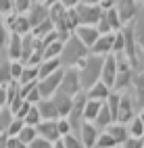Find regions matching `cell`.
Here are the masks:
<instances>
[{
    "instance_id": "6da1fadb",
    "label": "cell",
    "mask_w": 144,
    "mask_h": 148,
    "mask_svg": "<svg viewBox=\"0 0 144 148\" xmlns=\"http://www.w3.org/2000/svg\"><path fill=\"white\" fill-rule=\"evenodd\" d=\"M102 65H104V56H96L88 54L86 58L77 63V71H80V82H82V90L92 88L96 82H100V73H102Z\"/></svg>"
},
{
    "instance_id": "7a4b0ae2",
    "label": "cell",
    "mask_w": 144,
    "mask_h": 148,
    "mask_svg": "<svg viewBox=\"0 0 144 148\" xmlns=\"http://www.w3.org/2000/svg\"><path fill=\"white\" fill-rule=\"evenodd\" d=\"M88 54H90V50L80 42L77 36L71 34V36L65 40L63 52H61L59 58H61V63H63V69H69V67H77V63L82 61V58H86Z\"/></svg>"
},
{
    "instance_id": "3957f363",
    "label": "cell",
    "mask_w": 144,
    "mask_h": 148,
    "mask_svg": "<svg viewBox=\"0 0 144 148\" xmlns=\"http://www.w3.org/2000/svg\"><path fill=\"white\" fill-rule=\"evenodd\" d=\"M59 92L69 96V98H75L80 92H82V82H80V71L75 67H69L65 69V75H63V82H61V88Z\"/></svg>"
},
{
    "instance_id": "277c9868",
    "label": "cell",
    "mask_w": 144,
    "mask_h": 148,
    "mask_svg": "<svg viewBox=\"0 0 144 148\" xmlns=\"http://www.w3.org/2000/svg\"><path fill=\"white\" fill-rule=\"evenodd\" d=\"M136 108H138V104H136V98H134V94H132V88L128 92H121V100H119V113H117V121L119 123H130L134 117H136L138 113H136Z\"/></svg>"
},
{
    "instance_id": "5b68a950",
    "label": "cell",
    "mask_w": 144,
    "mask_h": 148,
    "mask_svg": "<svg viewBox=\"0 0 144 148\" xmlns=\"http://www.w3.org/2000/svg\"><path fill=\"white\" fill-rule=\"evenodd\" d=\"M63 75H65V69H59L56 73L48 75V77H42L38 79V90H40L42 98H52L61 88V82H63Z\"/></svg>"
},
{
    "instance_id": "8992f818",
    "label": "cell",
    "mask_w": 144,
    "mask_h": 148,
    "mask_svg": "<svg viewBox=\"0 0 144 148\" xmlns=\"http://www.w3.org/2000/svg\"><path fill=\"white\" fill-rule=\"evenodd\" d=\"M75 13H77L80 25H96L98 19L102 17V8L96 4H84L80 2V6H75Z\"/></svg>"
},
{
    "instance_id": "52a82bcc",
    "label": "cell",
    "mask_w": 144,
    "mask_h": 148,
    "mask_svg": "<svg viewBox=\"0 0 144 148\" xmlns=\"http://www.w3.org/2000/svg\"><path fill=\"white\" fill-rule=\"evenodd\" d=\"M115 8H117V13H119L121 23L128 25L138 15V0H115Z\"/></svg>"
},
{
    "instance_id": "ba28073f",
    "label": "cell",
    "mask_w": 144,
    "mask_h": 148,
    "mask_svg": "<svg viewBox=\"0 0 144 148\" xmlns=\"http://www.w3.org/2000/svg\"><path fill=\"white\" fill-rule=\"evenodd\" d=\"M115 34H117V32H115ZM115 34H100L98 40L94 42V46L90 48V54H96V56H109V54H113Z\"/></svg>"
},
{
    "instance_id": "9c48e42d",
    "label": "cell",
    "mask_w": 144,
    "mask_h": 148,
    "mask_svg": "<svg viewBox=\"0 0 144 148\" xmlns=\"http://www.w3.org/2000/svg\"><path fill=\"white\" fill-rule=\"evenodd\" d=\"M77 136L82 138V144H84L86 148H94V146H96V140H98V136H100V130H98L94 123L84 121L82 127H80V132H77Z\"/></svg>"
},
{
    "instance_id": "30bf717a",
    "label": "cell",
    "mask_w": 144,
    "mask_h": 148,
    "mask_svg": "<svg viewBox=\"0 0 144 148\" xmlns=\"http://www.w3.org/2000/svg\"><path fill=\"white\" fill-rule=\"evenodd\" d=\"M73 34L80 38V42L88 48V50L94 46V42L98 40V36H100V32H98V27H96V25H80Z\"/></svg>"
},
{
    "instance_id": "8fae6325",
    "label": "cell",
    "mask_w": 144,
    "mask_h": 148,
    "mask_svg": "<svg viewBox=\"0 0 144 148\" xmlns=\"http://www.w3.org/2000/svg\"><path fill=\"white\" fill-rule=\"evenodd\" d=\"M115 77H117V58H115V54H109V56H104V65H102L100 82H104L109 88H113Z\"/></svg>"
},
{
    "instance_id": "7c38bea8",
    "label": "cell",
    "mask_w": 144,
    "mask_h": 148,
    "mask_svg": "<svg viewBox=\"0 0 144 148\" xmlns=\"http://www.w3.org/2000/svg\"><path fill=\"white\" fill-rule=\"evenodd\" d=\"M36 130H38V136L44 138V140H48V142H56V140H61L56 119H52V121H40V123L36 125Z\"/></svg>"
},
{
    "instance_id": "4fadbf2b",
    "label": "cell",
    "mask_w": 144,
    "mask_h": 148,
    "mask_svg": "<svg viewBox=\"0 0 144 148\" xmlns=\"http://www.w3.org/2000/svg\"><path fill=\"white\" fill-rule=\"evenodd\" d=\"M134 84V69H117V77H115V84H113V90L115 92H128Z\"/></svg>"
},
{
    "instance_id": "5bb4252c",
    "label": "cell",
    "mask_w": 144,
    "mask_h": 148,
    "mask_svg": "<svg viewBox=\"0 0 144 148\" xmlns=\"http://www.w3.org/2000/svg\"><path fill=\"white\" fill-rule=\"evenodd\" d=\"M21 56H23V36L11 32L8 46H6V58L8 61H21Z\"/></svg>"
},
{
    "instance_id": "9a60e30c",
    "label": "cell",
    "mask_w": 144,
    "mask_h": 148,
    "mask_svg": "<svg viewBox=\"0 0 144 148\" xmlns=\"http://www.w3.org/2000/svg\"><path fill=\"white\" fill-rule=\"evenodd\" d=\"M27 19L32 23V29L38 27L40 23H44L46 19H50V13H48V6L42 4V2H34V6L27 11Z\"/></svg>"
},
{
    "instance_id": "2e32d148",
    "label": "cell",
    "mask_w": 144,
    "mask_h": 148,
    "mask_svg": "<svg viewBox=\"0 0 144 148\" xmlns=\"http://www.w3.org/2000/svg\"><path fill=\"white\" fill-rule=\"evenodd\" d=\"M36 106H38V111H40V115H42V121L59 119V111H56V104H54L52 98H42Z\"/></svg>"
},
{
    "instance_id": "e0dca14e",
    "label": "cell",
    "mask_w": 144,
    "mask_h": 148,
    "mask_svg": "<svg viewBox=\"0 0 144 148\" xmlns=\"http://www.w3.org/2000/svg\"><path fill=\"white\" fill-rule=\"evenodd\" d=\"M111 92H113V88H109L104 82H96L92 88H88V90H86L88 98H92V100H100V102H104V100H107Z\"/></svg>"
},
{
    "instance_id": "ac0fdd59",
    "label": "cell",
    "mask_w": 144,
    "mask_h": 148,
    "mask_svg": "<svg viewBox=\"0 0 144 148\" xmlns=\"http://www.w3.org/2000/svg\"><path fill=\"white\" fill-rule=\"evenodd\" d=\"M107 132L115 138V142H117L119 146H121V144L130 138V130H128V125H125V123H119V121L111 123V125L107 127Z\"/></svg>"
},
{
    "instance_id": "d6986e66",
    "label": "cell",
    "mask_w": 144,
    "mask_h": 148,
    "mask_svg": "<svg viewBox=\"0 0 144 148\" xmlns=\"http://www.w3.org/2000/svg\"><path fill=\"white\" fill-rule=\"evenodd\" d=\"M132 94L136 98V104L140 111H144V73H138L134 77V84H132Z\"/></svg>"
},
{
    "instance_id": "ffe728a7",
    "label": "cell",
    "mask_w": 144,
    "mask_h": 148,
    "mask_svg": "<svg viewBox=\"0 0 144 148\" xmlns=\"http://www.w3.org/2000/svg\"><path fill=\"white\" fill-rule=\"evenodd\" d=\"M52 100H54V104H56V111H59V119L69 115L71 106H73V98L65 96V94H61V92H56V94L52 96Z\"/></svg>"
},
{
    "instance_id": "44dd1931",
    "label": "cell",
    "mask_w": 144,
    "mask_h": 148,
    "mask_svg": "<svg viewBox=\"0 0 144 148\" xmlns=\"http://www.w3.org/2000/svg\"><path fill=\"white\" fill-rule=\"evenodd\" d=\"M38 69H40V79H42V77H48V75L56 73L59 69H63V63H61V58H44L38 65Z\"/></svg>"
},
{
    "instance_id": "7402d4cb",
    "label": "cell",
    "mask_w": 144,
    "mask_h": 148,
    "mask_svg": "<svg viewBox=\"0 0 144 148\" xmlns=\"http://www.w3.org/2000/svg\"><path fill=\"white\" fill-rule=\"evenodd\" d=\"M111 123H115V119H113V113H111V108L107 106V102H102V106H100V113H98V117H96L94 125H96V127H98V130L102 132V130H107V127H109Z\"/></svg>"
},
{
    "instance_id": "603a6c76",
    "label": "cell",
    "mask_w": 144,
    "mask_h": 148,
    "mask_svg": "<svg viewBox=\"0 0 144 148\" xmlns=\"http://www.w3.org/2000/svg\"><path fill=\"white\" fill-rule=\"evenodd\" d=\"M38 79H40V69H38V65H25L21 77H19V84L27 86V84H36Z\"/></svg>"
},
{
    "instance_id": "cb8c5ba5",
    "label": "cell",
    "mask_w": 144,
    "mask_h": 148,
    "mask_svg": "<svg viewBox=\"0 0 144 148\" xmlns=\"http://www.w3.org/2000/svg\"><path fill=\"white\" fill-rule=\"evenodd\" d=\"M100 106H102L100 100H92V98H88V100H86V106H84V119L94 123L96 117H98V113H100Z\"/></svg>"
},
{
    "instance_id": "d4e9b609",
    "label": "cell",
    "mask_w": 144,
    "mask_h": 148,
    "mask_svg": "<svg viewBox=\"0 0 144 148\" xmlns=\"http://www.w3.org/2000/svg\"><path fill=\"white\" fill-rule=\"evenodd\" d=\"M36 46H38V38H34V34L23 36V56H21V63H23V65L29 61V56L34 54Z\"/></svg>"
},
{
    "instance_id": "484cf974",
    "label": "cell",
    "mask_w": 144,
    "mask_h": 148,
    "mask_svg": "<svg viewBox=\"0 0 144 148\" xmlns=\"http://www.w3.org/2000/svg\"><path fill=\"white\" fill-rule=\"evenodd\" d=\"M63 40H54V42H50V44H46L44 46V58H59L61 56V52H63ZM42 58V61H44Z\"/></svg>"
},
{
    "instance_id": "4316f807",
    "label": "cell",
    "mask_w": 144,
    "mask_h": 148,
    "mask_svg": "<svg viewBox=\"0 0 144 148\" xmlns=\"http://www.w3.org/2000/svg\"><path fill=\"white\" fill-rule=\"evenodd\" d=\"M13 119H15V115H13V111H11L8 106L0 108V134H6V132H8V127H11Z\"/></svg>"
},
{
    "instance_id": "83f0119b",
    "label": "cell",
    "mask_w": 144,
    "mask_h": 148,
    "mask_svg": "<svg viewBox=\"0 0 144 148\" xmlns=\"http://www.w3.org/2000/svg\"><path fill=\"white\" fill-rule=\"evenodd\" d=\"M115 146H119L117 142H115V138L107 130H102L100 136H98V140H96V146L94 148H115Z\"/></svg>"
},
{
    "instance_id": "f1b7e54d",
    "label": "cell",
    "mask_w": 144,
    "mask_h": 148,
    "mask_svg": "<svg viewBox=\"0 0 144 148\" xmlns=\"http://www.w3.org/2000/svg\"><path fill=\"white\" fill-rule=\"evenodd\" d=\"M50 32H54V25H52V21L50 19H46L44 23H40L38 27H34L32 29V34H34V38H38V40H42V38H46Z\"/></svg>"
},
{
    "instance_id": "f546056e",
    "label": "cell",
    "mask_w": 144,
    "mask_h": 148,
    "mask_svg": "<svg viewBox=\"0 0 144 148\" xmlns=\"http://www.w3.org/2000/svg\"><path fill=\"white\" fill-rule=\"evenodd\" d=\"M128 130H130V136H134V138H144V123L140 119V115H136L128 123Z\"/></svg>"
},
{
    "instance_id": "4dcf8cb0",
    "label": "cell",
    "mask_w": 144,
    "mask_h": 148,
    "mask_svg": "<svg viewBox=\"0 0 144 148\" xmlns=\"http://www.w3.org/2000/svg\"><path fill=\"white\" fill-rule=\"evenodd\" d=\"M19 140L21 142H25V144H29V142H34L36 138H38V130H36V125H23V130L19 132Z\"/></svg>"
},
{
    "instance_id": "1f68e13d",
    "label": "cell",
    "mask_w": 144,
    "mask_h": 148,
    "mask_svg": "<svg viewBox=\"0 0 144 148\" xmlns=\"http://www.w3.org/2000/svg\"><path fill=\"white\" fill-rule=\"evenodd\" d=\"M63 140V144H65V148H86L84 144H82V138L77 136V134H67V136H63L61 138Z\"/></svg>"
},
{
    "instance_id": "d6a6232c",
    "label": "cell",
    "mask_w": 144,
    "mask_h": 148,
    "mask_svg": "<svg viewBox=\"0 0 144 148\" xmlns=\"http://www.w3.org/2000/svg\"><path fill=\"white\" fill-rule=\"evenodd\" d=\"M8 38H11V29L6 27L4 19H0V52H6V46H8Z\"/></svg>"
},
{
    "instance_id": "836d02e7",
    "label": "cell",
    "mask_w": 144,
    "mask_h": 148,
    "mask_svg": "<svg viewBox=\"0 0 144 148\" xmlns=\"http://www.w3.org/2000/svg\"><path fill=\"white\" fill-rule=\"evenodd\" d=\"M36 0H13V11L17 15H27V11L34 6Z\"/></svg>"
},
{
    "instance_id": "e575fe53",
    "label": "cell",
    "mask_w": 144,
    "mask_h": 148,
    "mask_svg": "<svg viewBox=\"0 0 144 148\" xmlns=\"http://www.w3.org/2000/svg\"><path fill=\"white\" fill-rule=\"evenodd\" d=\"M8 82H13V75H11V61L0 63V86H6Z\"/></svg>"
},
{
    "instance_id": "d590c367",
    "label": "cell",
    "mask_w": 144,
    "mask_h": 148,
    "mask_svg": "<svg viewBox=\"0 0 144 148\" xmlns=\"http://www.w3.org/2000/svg\"><path fill=\"white\" fill-rule=\"evenodd\" d=\"M25 125H38V123H40L42 121V115H40V111H38V106L34 104L32 108H29V113H27L25 115Z\"/></svg>"
},
{
    "instance_id": "8d00e7d4",
    "label": "cell",
    "mask_w": 144,
    "mask_h": 148,
    "mask_svg": "<svg viewBox=\"0 0 144 148\" xmlns=\"http://www.w3.org/2000/svg\"><path fill=\"white\" fill-rule=\"evenodd\" d=\"M119 52H125V38H123L121 29L115 34V44H113V54H119Z\"/></svg>"
},
{
    "instance_id": "74e56055",
    "label": "cell",
    "mask_w": 144,
    "mask_h": 148,
    "mask_svg": "<svg viewBox=\"0 0 144 148\" xmlns=\"http://www.w3.org/2000/svg\"><path fill=\"white\" fill-rule=\"evenodd\" d=\"M136 44L140 54L144 56V23H136Z\"/></svg>"
},
{
    "instance_id": "f35d334b",
    "label": "cell",
    "mask_w": 144,
    "mask_h": 148,
    "mask_svg": "<svg viewBox=\"0 0 144 148\" xmlns=\"http://www.w3.org/2000/svg\"><path fill=\"white\" fill-rule=\"evenodd\" d=\"M23 125H25V121L23 119H13V123H11V127H8V132H6V136H19V132L23 130Z\"/></svg>"
},
{
    "instance_id": "ab89813d",
    "label": "cell",
    "mask_w": 144,
    "mask_h": 148,
    "mask_svg": "<svg viewBox=\"0 0 144 148\" xmlns=\"http://www.w3.org/2000/svg\"><path fill=\"white\" fill-rule=\"evenodd\" d=\"M56 125H59V134H61V138L73 132V130H71V125H69V121H67V117H61V119H56Z\"/></svg>"
},
{
    "instance_id": "60d3db41",
    "label": "cell",
    "mask_w": 144,
    "mask_h": 148,
    "mask_svg": "<svg viewBox=\"0 0 144 148\" xmlns=\"http://www.w3.org/2000/svg\"><path fill=\"white\" fill-rule=\"evenodd\" d=\"M23 63L21 61H11V75H13V79H17L19 82V77H21V73H23Z\"/></svg>"
},
{
    "instance_id": "b9f144b4",
    "label": "cell",
    "mask_w": 144,
    "mask_h": 148,
    "mask_svg": "<svg viewBox=\"0 0 144 148\" xmlns=\"http://www.w3.org/2000/svg\"><path fill=\"white\" fill-rule=\"evenodd\" d=\"M121 146H123V148H144V140H142V138H134V136H130Z\"/></svg>"
},
{
    "instance_id": "7bdbcfd3",
    "label": "cell",
    "mask_w": 144,
    "mask_h": 148,
    "mask_svg": "<svg viewBox=\"0 0 144 148\" xmlns=\"http://www.w3.org/2000/svg\"><path fill=\"white\" fill-rule=\"evenodd\" d=\"M29 148H54V142H48V140L38 136L34 142H29Z\"/></svg>"
},
{
    "instance_id": "ee69618b",
    "label": "cell",
    "mask_w": 144,
    "mask_h": 148,
    "mask_svg": "<svg viewBox=\"0 0 144 148\" xmlns=\"http://www.w3.org/2000/svg\"><path fill=\"white\" fill-rule=\"evenodd\" d=\"M32 106H34L32 102H27V100H23V104H21V106L17 108V113H15V117H17V119H25V115L29 113V108H32Z\"/></svg>"
},
{
    "instance_id": "f6af8a7d",
    "label": "cell",
    "mask_w": 144,
    "mask_h": 148,
    "mask_svg": "<svg viewBox=\"0 0 144 148\" xmlns=\"http://www.w3.org/2000/svg\"><path fill=\"white\" fill-rule=\"evenodd\" d=\"M6 146H8V148H29V144L21 142L17 136H8V142H6Z\"/></svg>"
},
{
    "instance_id": "bcb514c9",
    "label": "cell",
    "mask_w": 144,
    "mask_h": 148,
    "mask_svg": "<svg viewBox=\"0 0 144 148\" xmlns=\"http://www.w3.org/2000/svg\"><path fill=\"white\" fill-rule=\"evenodd\" d=\"M13 13V0H0V17H6Z\"/></svg>"
},
{
    "instance_id": "7dc6e473",
    "label": "cell",
    "mask_w": 144,
    "mask_h": 148,
    "mask_svg": "<svg viewBox=\"0 0 144 148\" xmlns=\"http://www.w3.org/2000/svg\"><path fill=\"white\" fill-rule=\"evenodd\" d=\"M8 106V92H6V86H0V108Z\"/></svg>"
},
{
    "instance_id": "c3c4849f",
    "label": "cell",
    "mask_w": 144,
    "mask_h": 148,
    "mask_svg": "<svg viewBox=\"0 0 144 148\" xmlns=\"http://www.w3.org/2000/svg\"><path fill=\"white\" fill-rule=\"evenodd\" d=\"M59 2H61L65 8H75V6H80L82 0H59Z\"/></svg>"
},
{
    "instance_id": "681fc988",
    "label": "cell",
    "mask_w": 144,
    "mask_h": 148,
    "mask_svg": "<svg viewBox=\"0 0 144 148\" xmlns=\"http://www.w3.org/2000/svg\"><path fill=\"white\" fill-rule=\"evenodd\" d=\"M6 142H8V136L6 134H0V148H8Z\"/></svg>"
},
{
    "instance_id": "f907efd6",
    "label": "cell",
    "mask_w": 144,
    "mask_h": 148,
    "mask_svg": "<svg viewBox=\"0 0 144 148\" xmlns=\"http://www.w3.org/2000/svg\"><path fill=\"white\" fill-rule=\"evenodd\" d=\"M84 4H96V6H100V0H82Z\"/></svg>"
},
{
    "instance_id": "816d5d0a",
    "label": "cell",
    "mask_w": 144,
    "mask_h": 148,
    "mask_svg": "<svg viewBox=\"0 0 144 148\" xmlns=\"http://www.w3.org/2000/svg\"><path fill=\"white\" fill-rule=\"evenodd\" d=\"M54 148H65V144H63V140H56V142H54Z\"/></svg>"
},
{
    "instance_id": "f5cc1de1",
    "label": "cell",
    "mask_w": 144,
    "mask_h": 148,
    "mask_svg": "<svg viewBox=\"0 0 144 148\" xmlns=\"http://www.w3.org/2000/svg\"><path fill=\"white\" fill-rule=\"evenodd\" d=\"M138 115H140V119H142V123H144V111H140Z\"/></svg>"
},
{
    "instance_id": "db71d44e",
    "label": "cell",
    "mask_w": 144,
    "mask_h": 148,
    "mask_svg": "<svg viewBox=\"0 0 144 148\" xmlns=\"http://www.w3.org/2000/svg\"><path fill=\"white\" fill-rule=\"evenodd\" d=\"M36 2H42V4H46V0H36Z\"/></svg>"
},
{
    "instance_id": "11a10c76",
    "label": "cell",
    "mask_w": 144,
    "mask_h": 148,
    "mask_svg": "<svg viewBox=\"0 0 144 148\" xmlns=\"http://www.w3.org/2000/svg\"><path fill=\"white\" fill-rule=\"evenodd\" d=\"M115 148H123V146H115Z\"/></svg>"
},
{
    "instance_id": "9f6ffc18",
    "label": "cell",
    "mask_w": 144,
    "mask_h": 148,
    "mask_svg": "<svg viewBox=\"0 0 144 148\" xmlns=\"http://www.w3.org/2000/svg\"><path fill=\"white\" fill-rule=\"evenodd\" d=\"M138 2H142V0H138Z\"/></svg>"
},
{
    "instance_id": "6f0895ef",
    "label": "cell",
    "mask_w": 144,
    "mask_h": 148,
    "mask_svg": "<svg viewBox=\"0 0 144 148\" xmlns=\"http://www.w3.org/2000/svg\"><path fill=\"white\" fill-rule=\"evenodd\" d=\"M142 4H144V0H142Z\"/></svg>"
},
{
    "instance_id": "680465c9",
    "label": "cell",
    "mask_w": 144,
    "mask_h": 148,
    "mask_svg": "<svg viewBox=\"0 0 144 148\" xmlns=\"http://www.w3.org/2000/svg\"><path fill=\"white\" fill-rule=\"evenodd\" d=\"M142 140H144V138H142Z\"/></svg>"
}]
</instances>
